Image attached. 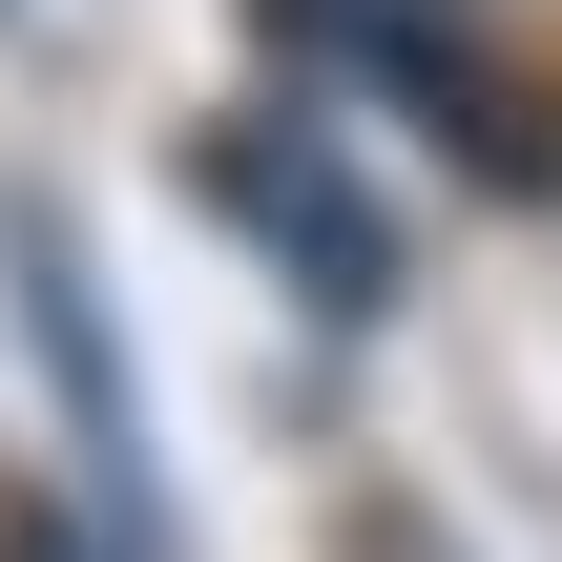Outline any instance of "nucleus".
<instances>
[{
    "label": "nucleus",
    "instance_id": "nucleus-1",
    "mask_svg": "<svg viewBox=\"0 0 562 562\" xmlns=\"http://www.w3.org/2000/svg\"><path fill=\"white\" fill-rule=\"evenodd\" d=\"M229 188H250V229H292V250H313L334 292H375V229H355V188H334V167H271V146H250Z\"/></svg>",
    "mask_w": 562,
    "mask_h": 562
},
{
    "label": "nucleus",
    "instance_id": "nucleus-2",
    "mask_svg": "<svg viewBox=\"0 0 562 562\" xmlns=\"http://www.w3.org/2000/svg\"><path fill=\"white\" fill-rule=\"evenodd\" d=\"M313 42H355V63H438V0H313Z\"/></svg>",
    "mask_w": 562,
    "mask_h": 562
},
{
    "label": "nucleus",
    "instance_id": "nucleus-3",
    "mask_svg": "<svg viewBox=\"0 0 562 562\" xmlns=\"http://www.w3.org/2000/svg\"><path fill=\"white\" fill-rule=\"evenodd\" d=\"M334 562H459V542H438L417 501H355V521H334Z\"/></svg>",
    "mask_w": 562,
    "mask_h": 562
},
{
    "label": "nucleus",
    "instance_id": "nucleus-4",
    "mask_svg": "<svg viewBox=\"0 0 562 562\" xmlns=\"http://www.w3.org/2000/svg\"><path fill=\"white\" fill-rule=\"evenodd\" d=\"M21 562H83V542H21Z\"/></svg>",
    "mask_w": 562,
    "mask_h": 562
}]
</instances>
